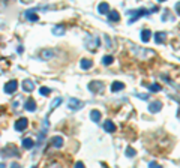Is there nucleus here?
<instances>
[{"mask_svg": "<svg viewBox=\"0 0 180 168\" xmlns=\"http://www.w3.org/2000/svg\"><path fill=\"white\" fill-rule=\"evenodd\" d=\"M147 89H149L150 92H153V93H158V92H161V90H162V86L156 84V83H153V84H149V86H147Z\"/></svg>", "mask_w": 180, "mask_h": 168, "instance_id": "5701e85b", "label": "nucleus"}, {"mask_svg": "<svg viewBox=\"0 0 180 168\" xmlns=\"http://www.w3.org/2000/svg\"><path fill=\"white\" fill-rule=\"evenodd\" d=\"M113 62H114V57L113 56H105L104 59H102V63H104L105 66H110Z\"/></svg>", "mask_w": 180, "mask_h": 168, "instance_id": "a878e982", "label": "nucleus"}, {"mask_svg": "<svg viewBox=\"0 0 180 168\" xmlns=\"http://www.w3.org/2000/svg\"><path fill=\"white\" fill-rule=\"evenodd\" d=\"M63 143H65V141H63V138H62V137H59V135H57V137H54L53 140H51V146H53V147H56V149L63 147Z\"/></svg>", "mask_w": 180, "mask_h": 168, "instance_id": "f8f14e48", "label": "nucleus"}, {"mask_svg": "<svg viewBox=\"0 0 180 168\" xmlns=\"http://www.w3.org/2000/svg\"><path fill=\"white\" fill-rule=\"evenodd\" d=\"M150 11H147V9H144V8H141V9H137V11H131L129 12V15H131V20H129V23H135L138 18H141L143 15H147Z\"/></svg>", "mask_w": 180, "mask_h": 168, "instance_id": "f03ea898", "label": "nucleus"}, {"mask_svg": "<svg viewBox=\"0 0 180 168\" xmlns=\"http://www.w3.org/2000/svg\"><path fill=\"white\" fill-rule=\"evenodd\" d=\"M104 129H105L107 132H114L116 131V125H114V122H111V120L104 122Z\"/></svg>", "mask_w": 180, "mask_h": 168, "instance_id": "f3484780", "label": "nucleus"}, {"mask_svg": "<svg viewBox=\"0 0 180 168\" xmlns=\"http://www.w3.org/2000/svg\"><path fill=\"white\" fill-rule=\"evenodd\" d=\"M32 168H36V167H32Z\"/></svg>", "mask_w": 180, "mask_h": 168, "instance_id": "72a5a7b5", "label": "nucleus"}, {"mask_svg": "<svg viewBox=\"0 0 180 168\" xmlns=\"http://www.w3.org/2000/svg\"><path fill=\"white\" fill-rule=\"evenodd\" d=\"M39 93L44 95V96H47V95L51 93V89H48V87H41V89H39Z\"/></svg>", "mask_w": 180, "mask_h": 168, "instance_id": "cd10ccee", "label": "nucleus"}, {"mask_svg": "<svg viewBox=\"0 0 180 168\" xmlns=\"http://www.w3.org/2000/svg\"><path fill=\"white\" fill-rule=\"evenodd\" d=\"M84 44H86V47L89 48V50H92V51H96V48L99 47V44H101V39L96 36H86V39H84Z\"/></svg>", "mask_w": 180, "mask_h": 168, "instance_id": "f257e3e1", "label": "nucleus"}, {"mask_svg": "<svg viewBox=\"0 0 180 168\" xmlns=\"http://www.w3.org/2000/svg\"><path fill=\"white\" fill-rule=\"evenodd\" d=\"M17 89H18V81L17 80H11V81H8L6 86H5V93L12 95Z\"/></svg>", "mask_w": 180, "mask_h": 168, "instance_id": "20e7f679", "label": "nucleus"}, {"mask_svg": "<svg viewBox=\"0 0 180 168\" xmlns=\"http://www.w3.org/2000/svg\"><path fill=\"white\" fill-rule=\"evenodd\" d=\"M53 33L57 36H62L65 35V26H54L53 27Z\"/></svg>", "mask_w": 180, "mask_h": 168, "instance_id": "412c9836", "label": "nucleus"}, {"mask_svg": "<svg viewBox=\"0 0 180 168\" xmlns=\"http://www.w3.org/2000/svg\"><path fill=\"white\" fill-rule=\"evenodd\" d=\"M83 105H84V102H81V101L77 99V98H71V99L68 101V108H69L71 111H77V110H80Z\"/></svg>", "mask_w": 180, "mask_h": 168, "instance_id": "7ed1b4c3", "label": "nucleus"}, {"mask_svg": "<svg viewBox=\"0 0 180 168\" xmlns=\"http://www.w3.org/2000/svg\"><path fill=\"white\" fill-rule=\"evenodd\" d=\"M90 119H92V122L98 123V122L101 120V111H99V110H92V111H90Z\"/></svg>", "mask_w": 180, "mask_h": 168, "instance_id": "2eb2a0df", "label": "nucleus"}, {"mask_svg": "<svg viewBox=\"0 0 180 168\" xmlns=\"http://www.w3.org/2000/svg\"><path fill=\"white\" fill-rule=\"evenodd\" d=\"M2 155L3 156H11V155H14V156H18L20 153H18V150L14 147V146H9L8 149H3L2 150Z\"/></svg>", "mask_w": 180, "mask_h": 168, "instance_id": "9d476101", "label": "nucleus"}, {"mask_svg": "<svg viewBox=\"0 0 180 168\" xmlns=\"http://www.w3.org/2000/svg\"><path fill=\"white\" fill-rule=\"evenodd\" d=\"M39 56H41V59H44V60H50V59H53L56 56V53H54V50H42Z\"/></svg>", "mask_w": 180, "mask_h": 168, "instance_id": "9b49d317", "label": "nucleus"}, {"mask_svg": "<svg viewBox=\"0 0 180 168\" xmlns=\"http://www.w3.org/2000/svg\"><path fill=\"white\" fill-rule=\"evenodd\" d=\"M75 168H86V167H84L83 162H77V164H75Z\"/></svg>", "mask_w": 180, "mask_h": 168, "instance_id": "7c9ffc66", "label": "nucleus"}, {"mask_svg": "<svg viewBox=\"0 0 180 168\" xmlns=\"http://www.w3.org/2000/svg\"><path fill=\"white\" fill-rule=\"evenodd\" d=\"M27 126H29V120H27L26 117H21L17 123H15V129H17V131H20V132L24 131Z\"/></svg>", "mask_w": 180, "mask_h": 168, "instance_id": "423d86ee", "label": "nucleus"}, {"mask_svg": "<svg viewBox=\"0 0 180 168\" xmlns=\"http://www.w3.org/2000/svg\"><path fill=\"white\" fill-rule=\"evenodd\" d=\"M11 168H20V165H18L17 162H12V164H11Z\"/></svg>", "mask_w": 180, "mask_h": 168, "instance_id": "2f4dec72", "label": "nucleus"}, {"mask_svg": "<svg viewBox=\"0 0 180 168\" xmlns=\"http://www.w3.org/2000/svg\"><path fill=\"white\" fill-rule=\"evenodd\" d=\"M135 155H137V152L132 147H126V158H134Z\"/></svg>", "mask_w": 180, "mask_h": 168, "instance_id": "bb28decb", "label": "nucleus"}, {"mask_svg": "<svg viewBox=\"0 0 180 168\" xmlns=\"http://www.w3.org/2000/svg\"><path fill=\"white\" fill-rule=\"evenodd\" d=\"M161 110H162L161 101H153V102H150V105H149V111L150 113H159Z\"/></svg>", "mask_w": 180, "mask_h": 168, "instance_id": "6e6552de", "label": "nucleus"}, {"mask_svg": "<svg viewBox=\"0 0 180 168\" xmlns=\"http://www.w3.org/2000/svg\"><path fill=\"white\" fill-rule=\"evenodd\" d=\"M98 11H99V14L107 15L108 12H110V5H108V3H105V2L99 3V5H98Z\"/></svg>", "mask_w": 180, "mask_h": 168, "instance_id": "ddd939ff", "label": "nucleus"}, {"mask_svg": "<svg viewBox=\"0 0 180 168\" xmlns=\"http://www.w3.org/2000/svg\"><path fill=\"white\" fill-rule=\"evenodd\" d=\"M26 17H27V20H30V21H38V20H39V17L36 15L33 11H29V12H26Z\"/></svg>", "mask_w": 180, "mask_h": 168, "instance_id": "b1692460", "label": "nucleus"}, {"mask_svg": "<svg viewBox=\"0 0 180 168\" xmlns=\"http://www.w3.org/2000/svg\"><path fill=\"white\" fill-rule=\"evenodd\" d=\"M21 87H23L24 92H33L35 90V83L32 80H24L23 84H21Z\"/></svg>", "mask_w": 180, "mask_h": 168, "instance_id": "0eeeda50", "label": "nucleus"}, {"mask_svg": "<svg viewBox=\"0 0 180 168\" xmlns=\"http://www.w3.org/2000/svg\"><path fill=\"white\" fill-rule=\"evenodd\" d=\"M0 168H6V164H3V162H2V164H0Z\"/></svg>", "mask_w": 180, "mask_h": 168, "instance_id": "473e14b6", "label": "nucleus"}, {"mask_svg": "<svg viewBox=\"0 0 180 168\" xmlns=\"http://www.w3.org/2000/svg\"><path fill=\"white\" fill-rule=\"evenodd\" d=\"M165 36H167V35H165L164 32H156V33H155V42H156V44H162V42L165 41Z\"/></svg>", "mask_w": 180, "mask_h": 168, "instance_id": "4be33fe9", "label": "nucleus"}, {"mask_svg": "<svg viewBox=\"0 0 180 168\" xmlns=\"http://www.w3.org/2000/svg\"><path fill=\"white\" fill-rule=\"evenodd\" d=\"M21 144H23L24 149H33V147H35V141H33L32 138H24Z\"/></svg>", "mask_w": 180, "mask_h": 168, "instance_id": "dca6fc26", "label": "nucleus"}, {"mask_svg": "<svg viewBox=\"0 0 180 168\" xmlns=\"http://www.w3.org/2000/svg\"><path fill=\"white\" fill-rule=\"evenodd\" d=\"M92 65H93V63H92V60H89V59H83V60L80 62V66H81V69H84V71H86V69H90Z\"/></svg>", "mask_w": 180, "mask_h": 168, "instance_id": "aec40b11", "label": "nucleus"}, {"mask_svg": "<svg viewBox=\"0 0 180 168\" xmlns=\"http://www.w3.org/2000/svg\"><path fill=\"white\" fill-rule=\"evenodd\" d=\"M62 102H63V99H62V98H56L53 102H51V111H53V110H56V108H57Z\"/></svg>", "mask_w": 180, "mask_h": 168, "instance_id": "393cba45", "label": "nucleus"}, {"mask_svg": "<svg viewBox=\"0 0 180 168\" xmlns=\"http://www.w3.org/2000/svg\"><path fill=\"white\" fill-rule=\"evenodd\" d=\"M125 89V84L122 83V81H114L113 84H111V90L113 92H120V90H123Z\"/></svg>", "mask_w": 180, "mask_h": 168, "instance_id": "4468645a", "label": "nucleus"}, {"mask_svg": "<svg viewBox=\"0 0 180 168\" xmlns=\"http://www.w3.org/2000/svg\"><path fill=\"white\" fill-rule=\"evenodd\" d=\"M89 90L93 93H101V92H104V84L101 81H92L89 84Z\"/></svg>", "mask_w": 180, "mask_h": 168, "instance_id": "39448f33", "label": "nucleus"}, {"mask_svg": "<svg viewBox=\"0 0 180 168\" xmlns=\"http://www.w3.org/2000/svg\"><path fill=\"white\" fill-rule=\"evenodd\" d=\"M138 98H140V99H143V101H147V99H149V95H146V93H138Z\"/></svg>", "mask_w": 180, "mask_h": 168, "instance_id": "c756f323", "label": "nucleus"}, {"mask_svg": "<svg viewBox=\"0 0 180 168\" xmlns=\"http://www.w3.org/2000/svg\"><path fill=\"white\" fill-rule=\"evenodd\" d=\"M24 108H26L27 111H30V113L36 111V102H35V99L29 98V99L26 101V104H24Z\"/></svg>", "mask_w": 180, "mask_h": 168, "instance_id": "1a4fd4ad", "label": "nucleus"}, {"mask_svg": "<svg viewBox=\"0 0 180 168\" xmlns=\"http://www.w3.org/2000/svg\"><path fill=\"white\" fill-rule=\"evenodd\" d=\"M149 168H162V165H159V164L155 162V161H152V162L149 164Z\"/></svg>", "mask_w": 180, "mask_h": 168, "instance_id": "c85d7f7f", "label": "nucleus"}, {"mask_svg": "<svg viewBox=\"0 0 180 168\" xmlns=\"http://www.w3.org/2000/svg\"><path fill=\"white\" fill-rule=\"evenodd\" d=\"M152 36H153V35H152V32H150L149 29H144L143 32H141V41H143V42H149Z\"/></svg>", "mask_w": 180, "mask_h": 168, "instance_id": "6ab92c4d", "label": "nucleus"}, {"mask_svg": "<svg viewBox=\"0 0 180 168\" xmlns=\"http://www.w3.org/2000/svg\"><path fill=\"white\" fill-rule=\"evenodd\" d=\"M107 15H108V20H110L111 23H114V21H119V20H120V15H119V12H117V11H110Z\"/></svg>", "mask_w": 180, "mask_h": 168, "instance_id": "a211bd4d", "label": "nucleus"}]
</instances>
